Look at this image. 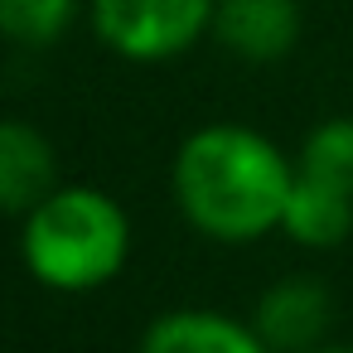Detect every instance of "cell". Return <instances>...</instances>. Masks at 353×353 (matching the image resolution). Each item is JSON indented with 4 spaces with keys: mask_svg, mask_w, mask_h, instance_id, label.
<instances>
[{
    "mask_svg": "<svg viewBox=\"0 0 353 353\" xmlns=\"http://www.w3.org/2000/svg\"><path fill=\"white\" fill-rule=\"evenodd\" d=\"M334 319V300L324 281L314 276H281L256 305H252V329L271 353H310L324 343Z\"/></svg>",
    "mask_w": 353,
    "mask_h": 353,
    "instance_id": "4",
    "label": "cell"
},
{
    "mask_svg": "<svg viewBox=\"0 0 353 353\" xmlns=\"http://www.w3.org/2000/svg\"><path fill=\"white\" fill-rule=\"evenodd\" d=\"M59 189V155L49 136L30 121L0 117V213L25 218Z\"/></svg>",
    "mask_w": 353,
    "mask_h": 353,
    "instance_id": "6",
    "label": "cell"
},
{
    "mask_svg": "<svg viewBox=\"0 0 353 353\" xmlns=\"http://www.w3.org/2000/svg\"><path fill=\"white\" fill-rule=\"evenodd\" d=\"M136 353H271L252 319H232L223 310H165L141 334Z\"/></svg>",
    "mask_w": 353,
    "mask_h": 353,
    "instance_id": "7",
    "label": "cell"
},
{
    "mask_svg": "<svg viewBox=\"0 0 353 353\" xmlns=\"http://www.w3.org/2000/svg\"><path fill=\"white\" fill-rule=\"evenodd\" d=\"M218 0H92L97 39L131 63H165L213 30Z\"/></svg>",
    "mask_w": 353,
    "mask_h": 353,
    "instance_id": "3",
    "label": "cell"
},
{
    "mask_svg": "<svg viewBox=\"0 0 353 353\" xmlns=\"http://www.w3.org/2000/svg\"><path fill=\"white\" fill-rule=\"evenodd\" d=\"M281 232L300 247H339L353 232V194L295 170V184H290V199L281 213Z\"/></svg>",
    "mask_w": 353,
    "mask_h": 353,
    "instance_id": "8",
    "label": "cell"
},
{
    "mask_svg": "<svg viewBox=\"0 0 353 353\" xmlns=\"http://www.w3.org/2000/svg\"><path fill=\"white\" fill-rule=\"evenodd\" d=\"M310 353H353V343H319V348H310Z\"/></svg>",
    "mask_w": 353,
    "mask_h": 353,
    "instance_id": "11",
    "label": "cell"
},
{
    "mask_svg": "<svg viewBox=\"0 0 353 353\" xmlns=\"http://www.w3.org/2000/svg\"><path fill=\"white\" fill-rule=\"evenodd\" d=\"M213 34L242 63H281L300 39V0H218Z\"/></svg>",
    "mask_w": 353,
    "mask_h": 353,
    "instance_id": "5",
    "label": "cell"
},
{
    "mask_svg": "<svg viewBox=\"0 0 353 353\" xmlns=\"http://www.w3.org/2000/svg\"><path fill=\"white\" fill-rule=\"evenodd\" d=\"M20 252L39 285L83 295L121 276L131 256V218L92 184H59L25 213Z\"/></svg>",
    "mask_w": 353,
    "mask_h": 353,
    "instance_id": "2",
    "label": "cell"
},
{
    "mask_svg": "<svg viewBox=\"0 0 353 353\" xmlns=\"http://www.w3.org/2000/svg\"><path fill=\"white\" fill-rule=\"evenodd\" d=\"M300 174L319 179V184H334L343 194H353V117H329L319 121L305 145H300Z\"/></svg>",
    "mask_w": 353,
    "mask_h": 353,
    "instance_id": "9",
    "label": "cell"
},
{
    "mask_svg": "<svg viewBox=\"0 0 353 353\" xmlns=\"http://www.w3.org/2000/svg\"><path fill=\"white\" fill-rule=\"evenodd\" d=\"M78 15V0H0V34L20 49H49Z\"/></svg>",
    "mask_w": 353,
    "mask_h": 353,
    "instance_id": "10",
    "label": "cell"
},
{
    "mask_svg": "<svg viewBox=\"0 0 353 353\" xmlns=\"http://www.w3.org/2000/svg\"><path fill=\"white\" fill-rule=\"evenodd\" d=\"M295 165L256 126L213 121L184 136L170 165L179 213L213 242H256L281 228Z\"/></svg>",
    "mask_w": 353,
    "mask_h": 353,
    "instance_id": "1",
    "label": "cell"
}]
</instances>
